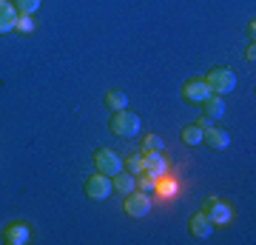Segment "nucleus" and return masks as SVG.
I'll list each match as a JSON object with an SVG mask.
<instances>
[{"instance_id":"obj_1","label":"nucleus","mask_w":256,"mask_h":245,"mask_svg":"<svg viewBox=\"0 0 256 245\" xmlns=\"http://www.w3.org/2000/svg\"><path fill=\"white\" fill-rule=\"evenodd\" d=\"M202 80H205L210 94H220V97H225V94H230V91L236 89V74L230 72V69H225V66H214Z\"/></svg>"},{"instance_id":"obj_2","label":"nucleus","mask_w":256,"mask_h":245,"mask_svg":"<svg viewBox=\"0 0 256 245\" xmlns=\"http://www.w3.org/2000/svg\"><path fill=\"white\" fill-rule=\"evenodd\" d=\"M108 128L114 137H122V140H131V137L140 134V117L134 111H111V120H108Z\"/></svg>"},{"instance_id":"obj_3","label":"nucleus","mask_w":256,"mask_h":245,"mask_svg":"<svg viewBox=\"0 0 256 245\" xmlns=\"http://www.w3.org/2000/svg\"><path fill=\"white\" fill-rule=\"evenodd\" d=\"M122 208H126V214L131 219H142L151 214V194H146V191H131V194H126V202H122Z\"/></svg>"},{"instance_id":"obj_4","label":"nucleus","mask_w":256,"mask_h":245,"mask_svg":"<svg viewBox=\"0 0 256 245\" xmlns=\"http://www.w3.org/2000/svg\"><path fill=\"white\" fill-rule=\"evenodd\" d=\"M82 191H86V197L88 200H97V202H102V200H108L111 197V191H114V185H111V177H106V174H92L88 180H86V185H82Z\"/></svg>"},{"instance_id":"obj_5","label":"nucleus","mask_w":256,"mask_h":245,"mask_svg":"<svg viewBox=\"0 0 256 245\" xmlns=\"http://www.w3.org/2000/svg\"><path fill=\"white\" fill-rule=\"evenodd\" d=\"M202 214L214 222V228L216 225H228L230 219H234V211H230V205L225 200H216V197H208L205 200V205H202Z\"/></svg>"},{"instance_id":"obj_6","label":"nucleus","mask_w":256,"mask_h":245,"mask_svg":"<svg viewBox=\"0 0 256 245\" xmlns=\"http://www.w3.org/2000/svg\"><path fill=\"white\" fill-rule=\"evenodd\" d=\"M94 165H97V171L106 174V177H114V174L122 171V160H120L111 148H97V151H94Z\"/></svg>"},{"instance_id":"obj_7","label":"nucleus","mask_w":256,"mask_h":245,"mask_svg":"<svg viewBox=\"0 0 256 245\" xmlns=\"http://www.w3.org/2000/svg\"><path fill=\"white\" fill-rule=\"evenodd\" d=\"M208 97H210V91H208V86H205L202 77H191V80L182 83V100L185 103L202 106V100H208Z\"/></svg>"},{"instance_id":"obj_8","label":"nucleus","mask_w":256,"mask_h":245,"mask_svg":"<svg viewBox=\"0 0 256 245\" xmlns=\"http://www.w3.org/2000/svg\"><path fill=\"white\" fill-rule=\"evenodd\" d=\"M142 154V171L151 174V177H162L165 171H168V163H165V157L162 151H140Z\"/></svg>"},{"instance_id":"obj_9","label":"nucleus","mask_w":256,"mask_h":245,"mask_svg":"<svg viewBox=\"0 0 256 245\" xmlns=\"http://www.w3.org/2000/svg\"><path fill=\"white\" fill-rule=\"evenodd\" d=\"M32 239V231H28L26 222H9L3 228V242L6 245H26Z\"/></svg>"},{"instance_id":"obj_10","label":"nucleus","mask_w":256,"mask_h":245,"mask_svg":"<svg viewBox=\"0 0 256 245\" xmlns=\"http://www.w3.org/2000/svg\"><path fill=\"white\" fill-rule=\"evenodd\" d=\"M202 143L208 145V148H214V151H225V148L230 145V134L225 131V128L210 126V128H205V134H202Z\"/></svg>"},{"instance_id":"obj_11","label":"nucleus","mask_w":256,"mask_h":245,"mask_svg":"<svg viewBox=\"0 0 256 245\" xmlns=\"http://www.w3.org/2000/svg\"><path fill=\"white\" fill-rule=\"evenodd\" d=\"M188 228H191V234L196 236V239H208V236L214 234V222H210V219L202 214V208L196 211V214H191V219H188Z\"/></svg>"},{"instance_id":"obj_12","label":"nucleus","mask_w":256,"mask_h":245,"mask_svg":"<svg viewBox=\"0 0 256 245\" xmlns=\"http://www.w3.org/2000/svg\"><path fill=\"white\" fill-rule=\"evenodd\" d=\"M14 23H18V9L12 0H0V35H9L14 32Z\"/></svg>"},{"instance_id":"obj_13","label":"nucleus","mask_w":256,"mask_h":245,"mask_svg":"<svg viewBox=\"0 0 256 245\" xmlns=\"http://www.w3.org/2000/svg\"><path fill=\"white\" fill-rule=\"evenodd\" d=\"M202 114L210 120H220L225 117V97H220V94H210L208 100H202Z\"/></svg>"},{"instance_id":"obj_14","label":"nucleus","mask_w":256,"mask_h":245,"mask_svg":"<svg viewBox=\"0 0 256 245\" xmlns=\"http://www.w3.org/2000/svg\"><path fill=\"white\" fill-rule=\"evenodd\" d=\"M102 103H106V109L108 111H122V109H128V94L126 91H120V89H111V91H106Z\"/></svg>"},{"instance_id":"obj_15","label":"nucleus","mask_w":256,"mask_h":245,"mask_svg":"<svg viewBox=\"0 0 256 245\" xmlns=\"http://www.w3.org/2000/svg\"><path fill=\"white\" fill-rule=\"evenodd\" d=\"M111 185H114V191H120V194H131L134 191V177L128 171H120L111 177Z\"/></svg>"},{"instance_id":"obj_16","label":"nucleus","mask_w":256,"mask_h":245,"mask_svg":"<svg viewBox=\"0 0 256 245\" xmlns=\"http://www.w3.org/2000/svg\"><path fill=\"white\" fill-rule=\"evenodd\" d=\"M202 134H205V131H202L196 123H194V126H182V131H180L185 145H202Z\"/></svg>"},{"instance_id":"obj_17","label":"nucleus","mask_w":256,"mask_h":245,"mask_svg":"<svg viewBox=\"0 0 256 245\" xmlns=\"http://www.w3.org/2000/svg\"><path fill=\"white\" fill-rule=\"evenodd\" d=\"M134 188L151 194V191L156 188V177H151V174H146V171H140L137 177H134Z\"/></svg>"},{"instance_id":"obj_18","label":"nucleus","mask_w":256,"mask_h":245,"mask_svg":"<svg viewBox=\"0 0 256 245\" xmlns=\"http://www.w3.org/2000/svg\"><path fill=\"white\" fill-rule=\"evenodd\" d=\"M122 171H128L131 177H137V174L142 171V154H137V151L128 154L126 160H122Z\"/></svg>"},{"instance_id":"obj_19","label":"nucleus","mask_w":256,"mask_h":245,"mask_svg":"<svg viewBox=\"0 0 256 245\" xmlns=\"http://www.w3.org/2000/svg\"><path fill=\"white\" fill-rule=\"evenodd\" d=\"M140 151H165V143L160 134H146L140 143Z\"/></svg>"},{"instance_id":"obj_20","label":"nucleus","mask_w":256,"mask_h":245,"mask_svg":"<svg viewBox=\"0 0 256 245\" xmlns=\"http://www.w3.org/2000/svg\"><path fill=\"white\" fill-rule=\"evenodd\" d=\"M12 3H14L18 15H34L40 9V0H12Z\"/></svg>"},{"instance_id":"obj_21","label":"nucleus","mask_w":256,"mask_h":245,"mask_svg":"<svg viewBox=\"0 0 256 245\" xmlns=\"http://www.w3.org/2000/svg\"><path fill=\"white\" fill-rule=\"evenodd\" d=\"M14 32H34V20H32V15H18Z\"/></svg>"},{"instance_id":"obj_22","label":"nucleus","mask_w":256,"mask_h":245,"mask_svg":"<svg viewBox=\"0 0 256 245\" xmlns=\"http://www.w3.org/2000/svg\"><path fill=\"white\" fill-rule=\"evenodd\" d=\"M196 126H200L202 131H205V128H210V126H214V120H210V117H205V114H202V117L196 120Z\"/></svg>"},{"instance_id":"obj_23","label":"nucleus","mask_w":256,"mask_h":245,"mask_svg":"<svg viewBox=\"0 0 256 245\" xmlns=\"http://www.w3.org/2000/svg\"><path fill=\"white\" fill-rule=\"evenodd\" d=\"M245 57H248V60H250V63H254V60H256V49H254V43H250V46H248V49H245Z\"/></svg>"}]
</instances>
